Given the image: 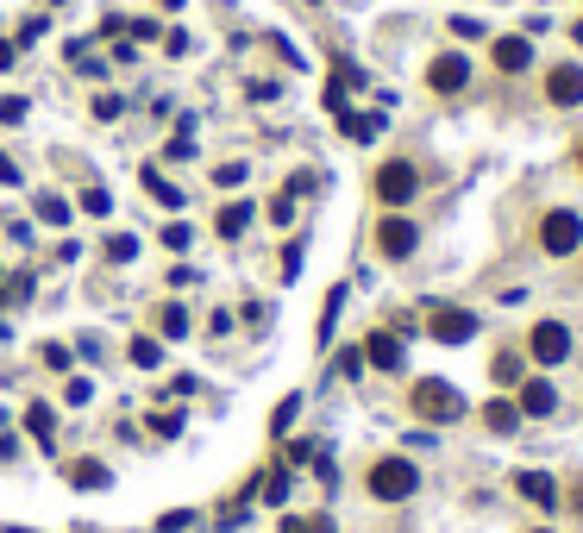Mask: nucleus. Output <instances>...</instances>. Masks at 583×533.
I'll return each mask as SVG.
<instances>
[{
  "mask_svg": "<svg viewBox=\"0 0 583 533\" xmlns=\"http://www.w3.org/2000/svg\"><path fill=\"white\" fill-rule=\"evenodd\" d=\"M408 408L421 414L427 427H446V421H458V414H464V396H458L446 377H421V383H414V396H408Z\"/></svg>",
  "mask_w": 583,
  "mask_h": 533,
  "instance_id": "1",
  "label": "nucleus"
},
{
  "mask_svg": "<svg viewBox=\"0 0 583 533\" xmlns=\"http://www.w3.org/2000/svg\"><path fill=\"white\" fill-rule=\"evenodd\" d=\"M414 490H421V471H414L408 458H377V465H370V496L377 502H408Z\"/></svg>",
  "mask_w": 583,
  "mask_h": 533,
  "instance_id": "2",
  "label": "nucleus"
},
{
  "mask_svg": "<svg viewBox=\"0 0 583 533\" xmlns=\"http://www.w3.org/2000/svg\"><path fill=\"white\" fill-rule=\"evenodd\" d=\"M540 245L552 251V258H571V251L583 245V220L571 214V207H552V214L540 220Z\"/></svg>",
  "mask_w": 583,
  "mask_h": 533,
  "instance_id": "3",
  "label": "nucleus"
},
{
  "mask_svg": "<svg viewBox=\"0 0 583 533\" xmlns=\"http://www.w3.org/2000/svg\"><path fill=\"white\" fill-rule=\"evenodd\" d=\"M527 352H533V364H565L571 358V327L565 320H540L533 339H527Z\"/></svg>",
  "mask_w": 583,
  "mask_h": 533,
  "instance_id": "4",
  "label": "nucleus"
},
{
  "mask_svg": "<svg viewBox=\"0 0 583 533\" xmlns=\"http://www.w3.org/2000/svg\"><path fill=\"white\" fill-rule=\"evenodd\" d=\"M414 189H421V176H414V164H402V157L377 170V195H383L389 207H408V201H414Z\"/></svg>",
  "mask_w": 583,
  "mask_h": 533,
  "instance_id": "5",
  "label": "nucleus"
},
{
  "mask_svg": "<svg viewBox=\"0 0 583 533\" xmlns=\"http://www.w3.org/2000/svg\"><path fill=\"white\" fill-rule=\"evenodd\" d=\"M433 339H439V345H471V339H477V314H464V308H433Z\"/></svg>",
  "mask_w": 583,
  "mask_h": 533,
  "instance_id": "6",
  "label": "nucleus"
},
{
  "mask_svg": "<svg viewBox=\"0 0 583 533\" xmlns=\"http://www.w3.org/2000/svg\"><path fill=\"white\" fill-rule=\"evenodd\" d=\"M377 245H383V258H408V251L421 245V226L402 220V214H389V220L377 226Z\"/></svg>",
  "mask_w": 583,
  "mask_h": 533,
  "instance_id": "7",
  "label": "nucleus"
},
{
  "mask_svg": "<svg viewBox=\"0 0 583 533\" xmlns=\"http://www.w3.org/2000/svg\"><path fill=\"white\" fill-rule=\"evenodd\" d=\"M364 364H370V370H402V364H408L402 333H370V339H364Z\"/></svg>",
  "mask_w": 583,
  "mask_h": 533,
  "instance_id": "8",
  "label": "nucleus"
},
{
  "mask_svg": "<svg viewBox=\"0 0 583 533\" xmlns=\"http://www.w3.org/2000/svg\"><path fill=\"white\" fill-rule=\"evenodd\" d=\"M546 101L552 107H583V69L577 63H558L546 76Z\"/></svg>",
  "mask_w": 583,
  "mask_h": 533,
  "instance_id": "9",
  "label": "nucleus"
},
{
  "mask_svg": "<svg viewBox=\"0 0 583 533\" xmlns=\"http://www.w3.org/2000/svg\"><path fill=\"white\" fill-rule=\"evenodd\" d=\"M427 82L439 88V95H458V88L471 82V57H458V51H446V57H433V69H427Z\"/></svg>",
  "mask_w": 583,
  "mask_h": 533,
  "instance_id": "10",
  "label": "nucleus"
},
{
  "mask_svg": "<svg viewBox=\"0 0 583 533\" xmlns=\"http://www.w3.org/2000/svg\"><path fill=\"white\" fill-rule=\"evenodd\" d=\"M521 414H533V421H552L558 414V389H552V377H533V383H521V402H515Z\"/></svg>",
  "mask_w": 583,
  "mask_h": 533,
  "instance_id": "11",
  "label": "nucleus"
},
{
  "mask_svg": "<svg viewBox=\"0 0 583 533\" xmlns=\"http://www.w3.org/2000/svg\"><path fill=\"white\" fill-rule=\"evenodd\" d=\"M489 57H496L502 76H521V69L533 63V44H527L521 32H508V38H496V51H489Z\"/></svg>",
  "mask_w": 583,
  "mask_h": 533,
  "instance_id": "12",
  "label": "nucleus"
},
{
  "mask_svg": "<svg viewBox=\"0 0 583 533\" xmlns=\"http://www.w3.org/2000/svg\"><path fill=\"white\" fill-rule=\"evenodd\" d=\"M515 483H521V496H527V502H540L546 515H558V483H552L546 471H521Z\"/></svg>",
  "mask_w": 583,
  "mask_h": 533,
  "instance_id": "13",
  "label": "nucleus"
},
{
  "mask_svg": "<svg viewBox=\"0 0 583 533\" xmlns=\"http://www.w3.org/2000/svg\"><path fill=\"white\" fill-rule=\"evenodd\" d=\"M339 132L352 138V145H370V138L383 132V113H339Z\"/></svg>",
  "mask_w": 583,
  "mask_h": 533,
  "instance_id": "14",
  "label": "nucleus"
},
{
  "mask_svg": "<svg viewBox=\"0 0 583 533\" xmlns=\"http://www.w3.org/2000/svg\"><path fill=\"white\" fill-rule=\"evenodd\" d=\"M245 226H251V201H226L220 220H214V233H220V239H239Z\"/></svg>",
  "mask_w": 583,
  "mask_h": 533,
  "instance_id": "15",
  "label": "nucleus"
},
{
  "mask_svg": "<svg viewBox=\"0 0 583 533\" xmlns=\"http://www.w3.org/2000/svg\"><path fill=\"white\" fill-rule=\"evenodd\" d=\"M483 421H489V433H502V439H508V433H515V427H521V408H515V402H508V396H496V402H489V408H483Z\"/></svg>",
  "mask_w": 583,
  "mask_h": 533,
  "instance_id": "16",
  "label": "nucleus"
},
{
  "mask_svg": "<svg viewBox=\"0 0 583 533\" xmlns=\"http://www.w3.org/2000/svg\"><path fill=\"white\" fill-rule=\"evenodd\" d=\"M26 427H32L38 446H51V439H57V414H51V402H32V408H26Z\"/></svg>",
  "mask_w": 583,
  "mask_h": 533,
  "instance_id": "17",
  "label": "nucleus"
},
{
  "mask_svg": "<svg viewBox=\"0 0 583 533\" xmlns=\"http://www.w3.org/2000/svg\"><path fill=\"white\" fill-rule=\"evenodd\" d=\"M489 383H496V389H515L521 383V358L515 352H496V358H489Z\"/></svg>",
  "mask_w": 583,
  "mask_h": 533,
  "instance_id": "18",
  "label": "nucleus"
},
{
  "mask_svg": "<svg viewBox=\"0 0 583 533\" xmlns=\"http://www.w3.org/2000/svg\"><path fill=\"white\" fill-rule=\"evenodd\" d=\"M258 502L283 508V502H289V471H264V477H258Z\"/></svg>",
  "mask_w": 583,
  "mask_h": 533,
  "instance_id": "19",
  "label": "nucleus"
},
{
  "mask_svg": "<svg viewBox=\"0 0 583 533\" xmlns=\"http://www.w3.org/2000/svg\"><path fill=\"white\" fill-rule=\"evenodd\" d=\"M157 333L163 339H189V308H176V301H170V308H157Z\"/></svg>",
  "mask_w": 583,
  "mask_h": 533,
  "instance_id": "20",
  "label": "nucleus"
},
{
  "mask_svg": "<svg viewBox=\"0 0 583 533\" xmlns=\"http://www.w3.org/2000/svg\"><path fill=\"white\" fill-rule=\"evenodd\" d=\"M69 483H76V490H107V465H95V458H76Z\"/></svg>",
  "mask_w": 583,
  "mask_h": 533,
  "instance_id": "21",
  "label": "nucleus"
},
{
  "mask_svg": "<svg viewBox=\"0 0 583 533\" xmlns=\"http://www.w3.org/2000/svg\"><path fill=\"white\" fill-rule=\"evenodd\" d=\"M339 308H345V283H333V289H326V308H320V345L333 339V327H339Z\"/></svg>",
  "mask_w": 583,
  "mask_h": 533,
  "instance_id": "22",
  "label": "nucleus"
},
{
  "mask_svg": "<svg viewBox=\"0 0 583 533\" xmlns=\"http://www.w3.org/2000/svg\"><path fill=\"white\" fill-rule=\"evenodd\" d=\"M38 220H44V226H69L76 214H69V201H63V195H38Z\"/></svg>",
  "mask_w": 583,
  "mask_h": 533,
  "instance_id": "23",
  "label": "nucleus"
},
{
  "mask_svg": "<svg viewBox=\"0 0 583 533\" xmlns=\"http://www.w3.org/2000/svg\"><path fill=\"white\" fill-rule=\"evenodd\" d=\"M145 195H157L163 207H182V189H176V182H163L157 170H145Z\"/></svg>",
  "mask_w": 583,
  "mask_h": 533,
  "instance_id": "24",
  "label": "nucleus"
},
{
  "mask_svg": "<svg viewBox=\"0 0 583 533\" xmlns=\"http://www.w3.org/2000/svg\"><path fill=\"white\" fill-rule=\"evenodd\" d=\"M283 533H333V515H289Z\"/></svg>",
  "mask_w": 583,
  "mask_h": 533,
  "instance_id": "25",
  "label": "nucleus"
},
{
  "mask_svg": "<svg viewBox=\"0 0 583 533\" xmlns=\"http://www.w3.org/2000/svg\"><path fill=\"white\" fill-rule=\"evenodd\" d=\"M132 364H138V370H157V364H163V345H157V339H132Z\"/></svg>",
  "mask_w": 583,
  "mask_h": 533,
  "instance_id": "26",
  "label": "nucleus"
},
{
  "mask_svg": "<svg viewBox=\"0 0 583 533\" xmlns=\"http://www.w3.org/2000/svg\"><path fill=\"white\" fill-rule=\"evenodd\" d=\"M295 414H301V396H283V402H276V414H270V433H289Z\"/></svg>",
  "mask_w": 583,
  "mask_h": 533,
  "instance_id": "27",
  "label": "nucleus"
},
{
  "mask_svg": "<svg viewBox=\"0 0 583 533\" xmlns=\"http://www.w3.org/2000/svg\"><path fill=\"white\" fill-rule=\"evenodd\" d=\"M189 239H195L189 220H170V226H163V245H170V251H189Z\"/></svg>",
  "mask_w": 583,
  "mask_h": 533,
  "instance_id": "28",
  "label": "nucleus"
},
{
  "mask_svg": "<svg viewBox=\"0 0 583 533\" xmlns=\"http://www.w3.org/2000/svg\"><path fill=\"white\" fill-rule=\"evenodd\" d=\"M107 258H113V264H132V258H138V239H132V233L107 239Z\"/></svg>",
  "mask_w": 583,
  "mask_h": 533,
  "instance_id": "29",
  "label": "nucleus"
},
{
  "mask_svg": "<svg viewBox=\"0 0 583 533\" xmlns=\"http://www.w3.org/2000/svg\"><path fill=\"white\" fill-rule=\"evenodd\" d=\"M151 427H157V439H176V433H182V414L163 408V414H151Z\"/></svg>",
  "mask_w": 583,
  "mask_h": 533,
  "instance_id": "30",
  "label": "nucleus"
},
{
  "mask_svg": "<svg viewBox=\"0 0 583 533\" xmlns=\"http://www.w3.org/2000/svg\"><path fill=\"white\" fill-rule=\"evenodd\" d=\"M358 370H364V345H345V352H339V377H358Z\"/></svg>",
  "mask_w": 583,
  "mask_h": 533,
  "instance_id": "31",
  "label": "nucleus"
},
{
  "mask_svg": "<svg viewBox=\"0 0 583 533\" xmlns=\"http://www.w3.org/2000/svg\"><path fill=\"white\" fill-rule=\"evenodd\" d=\"M82 214H113V195L107 189H88L82 195Z\"/></svg>",
  "mask_w": 583,
  "mask_h": 533,
  "instance_id": "32",
  "label": "nucleus"
},
{
  "mask_svg": "<svg viewBox=\"0 0 583 533\" xmlns=\"http://www.w3.org/2000/svg\"><path fill=\"white\" fill-rule=\"evenodd\" d=\"M270 220L289 226V220H295V195H276V201H270Z\"/></svg>",
  "mask_w": 583,
  "mask_h": 533,
  "instance_id": "33",
  "label": "nucleus"
},
{
  "mask_svg": "<svg viewBox=\"0 0 583 533\" xmlns=\"http://www.w3.org/2000/svg\"><path fill=\"white\" fill-rule=\"evenodd\" d=\"M214 182H220V189H239V182H245V164H220Z\"/></svg>",
  "mask_w": 583,
  "mask_h": 533,
  "instance_id": "34",
  "label": "nucleus"
},
{
  "mask_svg": "<svg viewBox=\"0 0 583 533\" xmlns=\"http://www.w3.org/2000/svg\"><path fill=\"white\" fill-rule=\"evenodd\" d=\"M63 396H69V408H82L88 396H95V383H88V377H76V383H69V389H63Z\"/></svg>",
  "mask_w": 583,
  "mask_h": 533,
  "instance_id": "35",
  "label": "nucleus"
},
{
  "mask_svg": "<svg viewBox=\"0 0 583 533\" xmlns=\"http://www.w3.org/2000/svg\"><path fill=\"white\" fill-rule=\"evenodd\" d=\"M0 120H7V126H19V120H26V101H19V95H7V101H0Z\"/></svg>",
  "mask_w": 583,
  "mask_h": 533,
  "instance_id": "36",
  "label": "nucleus"
},
{
  "mask_svg": "<svg viewBox=\"0 0 583 533\" xmlns=\"http://www.w3.org/2000/svg\"><path fill=\"white\" fill-rule=\"evenodd\" d=\"M157 527H163V533H182V527H189V508H170V515H163Z\"/></svg>",
  "mask_w": 583,
  "mask_h": 533,
  "instance_id": "37",
  "label": "nucleus"
},
{
  "mask_svg": "<svg viewBox=\"0 0 583 533\" xmlns=\"http://www.w3.org/2000/svg\"><path fill=\"white\" fill-rule=\"evenodd\" d=\"M26 295H32V276H26V270H19V276H13V283H7V301H26Z\"/></svg>",
  "mask_w": 583,
  "mask_h": 533,
  "instance_id": "38",
  "label": "nucleus"
},
{
  "mask_svg": "<svg viewBox=\"0 0 583 533\" xmlns=\"http://www.w3.org/2000/svg\"><path fill=\"white\" fill-rule=\"evenodd\" d=\"M44 364H51V370H69V345H44Z\"/></svg>",
  "mask_w": 583,
  "mask_h": 533,
  "instance_id": "39",
  "label": "nucleus"
},
{
  "mask_svg": "<svg viewBox=\"0 0 583 533\" xmlns=\"http://www.w3.org/2000/svg\"><path fill=\"white\" fill-rule=\"evenodd\" d=\"M13 57H19V44H13V38H0V69H13Z\"/></svg>",
  "mask_w": 583,
  "mask_h": 533,
  "instance_id": "40",
  "label": "nucleus"
},
{
  "mask_svg": "<svg viewBox=\"0 0 583 533\" xmlns=\"http://www.w3.org/2000/svg\"><path fill=\"white\" fill-rule=\"evenodd\" d=\"M0 182H7V189H19V164H7V157H0Z\"/></svg>",
  "mask_w": 583,
  "mask_h": 533,
  "instance_id": "41",
  "label": "nucleus"
},
{
  "mask_svg": "<svg viewBox=\"0 0 583 533\" xmlns=\"http://www.w3.org/2000/svg\"><path fill=\"white\" fill-rule=\"evenodd\" d=\"M571 38H577V44H583V19H577V26H571Z\"/></svg>",
  "mask_w": 583,
  "mask_h": 533,
  "instance_id": "42",
  "label": "nucleus"
},
{
  "mask_svg": "<svg viewBox=\"0 0 583 533\" xmlns=\"http://www.w3.org/2000/svg\"><path fill=\"white\" fill-rule=\"evenodd\" d=\"M577 164H583V151H577Z\"/></svg>",
  "mask_w": 583,
  "mask_h": 533,
  "instance_id": "43",
  "label": "nucleus"
}]
</instances>
